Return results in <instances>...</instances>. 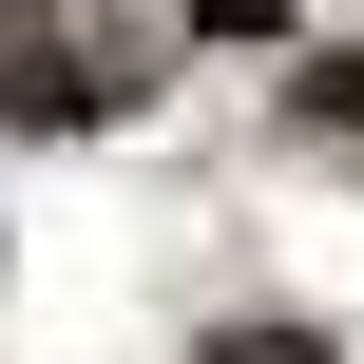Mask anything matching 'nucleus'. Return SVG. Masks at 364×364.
<instances>
[{"label":"nucleus","instance_id":"obj_1","mask_svg":"<svg viewBox=\"0 0 364 364\" xmlns=\"http://www.w3.org/2000/svg\"><path fill=\"white\" fill-rule=\"evenodd\" d=\"M211 364H326V346H307V326H230Z\"/></svg>","mask_w":364,"mask_h":364},{"label":"nucleus","instance_id":"obj_2","mask_svg":"<svg viewBox=\"0 0 364 364\" xmlns=\"http://www.w3.org/2000/svg\"><path fill=\"white\" fill-rule=\"evenodd\" d=\"M192 19H288V0H192Z\"/></svg>","mask_w":364,"mask_h":364}]
</instances>
